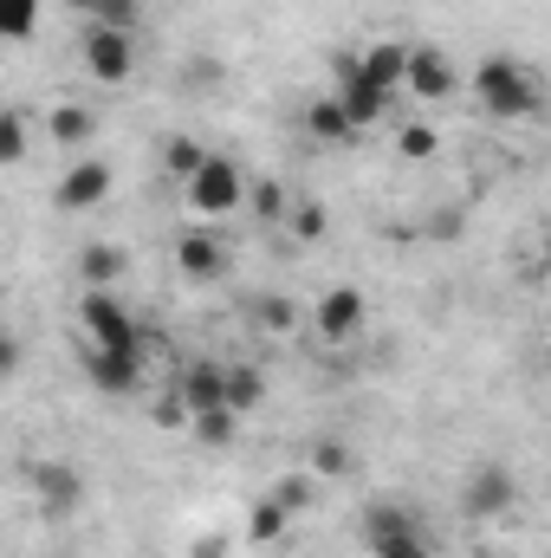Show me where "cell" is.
<instances>
[{"instance_id": "cell-1", "label": "cell", "mask_w": 551, "mask_h": 558, "mask_svg": "<svg viewBox=\"0 0 551 558\" xmlns=\"http://www.w3.org/2000/svg\"><path fill=\"white\" fill-rule=\"evenodd\" d=\"M467 85H474V98H480L487 118H532V111H539V78H532L519 59H506V52L480 59V65L467 72Z\"/></svg>"}, {"instance_id": "cell-2", "label": "cell", "mask_w": 551, "mask_h": 558, "mask_svg": "<svg viewBox=\"0 0 551 558\" xmlns=\"http://www.w3.org/2000/svg\"><path fill=\"white\" fill-rule=\"evenodd\" d=\"M247 189H254V182L241 175V162H234V156H208V162L182 182V202H188V215H195V221H208V228H215V221H228V215H241V208H247Z\"/></svg>"}, {"instance_id": "cell-3", "label": "cell", "mask_w": 551, "mask_h": 558, "mask_svg": "<svg viewBox=\"0 0 551 558\" xmlns=\"http://www.w3.org/2000/svg\"><path fill=\"white\" fill-rule=\"evenodd\" d=\"M357 539L370 558H434L421 539V520H415L403 500H370L357 513Z\"/></svg>"}, {"instance_id": "cell-4", "label": "cell", "mask_w": 551, "mask_h": 558, "mask_svg": "<svg viewBox=\"0 0 551 558\" xmlns=\"http://www.w3.org/2000/svg\"><path fill=\"white\" fill-rule=\"evenodd\" d=\"M78 331H85L91 351H149V338L137 331V318L118 305V292H98V286L78 292Z\"/></svg>"}, {"instance_id": "cell-5", "label": "cell", "mask_w": 551, "mask_h": 558, "mask_svg": "<svg viewBox=\"0 0 551 558\" xmlns=\"http://www.w3.org/2000/svg\"><path fill=\"white\" fill-rule=\"evenodd\" d=\"M519 507V474L506 461H480L467 481H461V513L467 520H500Z\"/></svg>"}, {"instance_id": "cell-6", "label": "cell", "mask_w": 551, "mask_h": 558, "mask_svg": "<svg viewBox=\"0 0 551 558\" xmlns=\"http://www.w3.org/2000/svg\"><path fill=\"white\" fill-rule=\"evenodd\" d=\"M111 189H118V169H111L105 156H78V162L52 182V202H59L65 215H91V208L111 202Z\"/></svg>"}, {"instance_id": "cell-7", "label": "cell", "mask_w": 551, "mask_h": 558, "mask_svg": "<svg viewBox=\"0 0 551 558\" xmlns=\"http://www.w3.org/2000/svg\"><path fill=\"white\" fill-rule=\"evenodd\" d=\"M78 59H85V72H91L98 85H131V72H137V46H131V33H118V26H85Z\"/></svg>"}, {"instance_id": "cell-8", "label": "cell", "mask_w": 551, "mask_h": 558, "mask_svg": "<svg viewBox=\"0 0 551 558\" xmlns=\"http://www.w3.org/2000/svg\"><path fill=\"white\" fill-rule=\"evenodd\" d=\"M364 318H370V299H364L357 286H331V292H318V305H311V331H318L325 344H351V338L364 331Z\"/></svg>"}, {"instance_id": "cell-9", "label": "cell", "mask_w": 551, "mask_h": 558, "mask_svg": "<svg viewBox=\"0 0 551 558\" xmlns=\"http://www.w3.org/2000/svg\"><path fill=\"white\" fill-rule=\"evenodd\" d=\"M338 98H344V111H351V124H357V131L390 124V111H396V98L357 72V52H351V59H338Z\"/></svg>"}, {"instance_id": "cell-10", "label": "cell", "mask_w": 551, "mask_h": 558, "mask_svg": "<svg viewBox=\"0 0 551 558\" xmlns=\"http://www.w3.org/2000/svg\"><path fill=\"white\" fill-rule=\"evenodd\" d=\"M403 92L421 98V105H441V98L461 92V65H454L441 46H409V78H403Z\"/></svg>"}, {"instance_id": "cell-11", "label": "cell", "mask_w": 551, "mask_h": 558, "mask_svg": "<svg viewBox=\"0 0 551 558\" xmlns=\"http://www.w3.org/2000/svg\"><path fill=\"white\" fill-rule=\"evenodd\" d=\"M33 500H39L52 520H65V513L85 500V474H78L72 461H39V468H33Z\"/></svg>"}, {"instance_id": "cell-12", "label": "cell", "mask_w": 551, "mask_h": 558, "mask_svg": "<svg viewBox=\"0 0 551 558\" xmlns=\"http://www.w3.org/2000/svg\"><path fill=\"white\" fill-rule=\"evenodd\" d=\"M175 267H182V279H221L228 274V247L215 241V228H188L182 241H175Z\"/></svg>"}, {"instance_id": "cell-13", "label": "cell", "mask_w": 551, "mask_h": 558, "mask_svg": "<svg viewBox=\"0 0 551 558\" xmlns=\"http://www.w3.org/2000/svg\"><path fill=\"white\" fill-rule=\"evenodd\" d=\"M357 72L396 98V92H403V78H409V46H403V39H370V46L357 52Z\"/></svg>"}, {"instance_id": "cell-14", "label": "cell", "mask_w": 551, "mask_h": 558, "mask_svg": "<svg viewBox=\"0 0 551 558\" xmlns=\"http://www.w3.org/2000/svg\"><path fill=\"white\" fill-rule=\"evenodd\" d=\"M175 390H182V403L201 416V410H221L228 403V364H182L175 371ZM234 410V403H228Z\"/></svg>"}, {"instance_id": "cell-15", "label": "cell", "mask_w": 551, "mask_h": 558, "mask_svg": "<svg viewBox=\"0 0 551 558\" xmlns=\"http://www.w3.org/2000/svg\"><path fill=\"white\" fill-rule=\"evenodd\" d=\"M143 357L149 351H91V384L105 397H131L143 384Z\"/></svg>"}, {"instance_id": "cell-16", "label": "cell", "mask_w": 551, "mask_h": 558, "mask_svg": "<svg viewBox=\"0 0 551 558\" xmlns=\"http://www.w3.org/2000/svg\"><path fill=\"white\" fill-rule=\"evenodd\" d=\"M124 274H131V254H124L118 241H85V247H78V279H85V286L111 292Z\"/></svg>"}, {"instance_id": "cell-17", "label": "cell", "mask_w": 551, "mask_h": 558, "mask_svg": "<svg viewBox=\"0 0 551 558\" xmlns=\"http://www.w3.org/2000/svg\"><path fill=\"white\" fill-rule=\"evenodd\" d=\"M46 137L59 143V149H85V143L98 137V111H91V105H52Z\"/></svg>"}, {"instance_id": "cell-18", "label": "cell", "mask_w": 551, "mask_h": 558, "mask_svg": "<svg viewBox=\"0 0 551 558\" xmlns=\"http://www.w3.org/2000/svg\"><path fill=\"white\" fill-rule=\"evenodd\" d=\"M59 7H72L85 26H118V33L143 26V0H59Z\"/></svg>"}, {"instance_id": "cell-19", "label": "cell", "mask_w": 551, "mask_h": 558, "mask_svg": "<svg viewBox=\"0 0 551 558\" xmlns=\"http://www.w3.org/2000/svg\"><path fill=\"white\" fill-rule=\"evenodd\" d=\"M305 131H311L318 143H351V137H357V124H351V111H344V98H338V92L305 105Z\"/></svg>"}, {"instance_id": "cell-20", "label": "cell", "mask_w": 551, "mask_h": 558, "mask_svg": "<svg viewBox=\"0 0 551 558\" xmlns=\"http://www.w3.org/2000/svg\"><path fill=\"white\" fill-rule=\"evenodd\" d=\"M285 526H292V513L279 507L273 494H260V500L247 507V539H254V546H279V539H285Z\"/></svg>"}, {"instance_id": "cell-21", "label": "cell", "mask_w": 551, "mask_h": 558, "mask_svg": "<svg viewBox=\"0 0 551 558\" xmlns=\"http://www.w3.org/2000/svg\"><path fill=\"white\" fill-rule=\"evenodd\" d=\"M318 487H325V481H318L311 468H298V474H279V481H273V487H267V494H273L279 507H285V513L298 520L305 507H318Z\"/></svg>"}, {"instance_id": "cell-22", "label": "cell", "mask_w": 551, "mask_h": 558, "mask_svg": "<svg viewBox=\"0 0 551 558\" xmlns=\"http://www.w3.org/2000/svg\"><path fill=\"white\" fill-rule=\"evenodd\" d=\"M247 215H254V221H267V228H285V215H292V195L279 189L273 175H260V182L247 189Z\"/></svg>"}, {"instance_id": "cell-23", "label": "cell", "mask_w": 551, "mask_h": 558, "mask_svg": "<svg viewBox=\"0 0 551 558\" xmlns=\"http://www.w3.org/2000/svg\"><path fill=\"white\" fill-rule=\"evenodd\" d=\"M188 435L201 441V448H234V435H241V410H201V416L188 422Z\"/></svg>"}, {"instance_id": "cell-24", "label": "cell", "mask_w": 551, "mask_h": 558, "mask_svg": "<svg viewBox=\"0 0 551 558\" xmlns=\"http://www.w3.org/2000/svg\"><path fill=\"white\" fill-rule=\"evenodd\" d=\"M228 403H234L241 416H254V410L267 403V377H260L254 364H228Z\"/></svg>"}, {"instance_id": "cell-25", "label": "cell", "mask_w": 551, "mask_h": 558, "mask_svg": "<svg viewBox=\"0 0 551 558\" xmlns=\"http://www.w3.org/2000/svg\"><path fill=\"white\" fill-rule=\"evenodd\" d=\"M208 156H215V149H201L195 137H169V143H162V175H175V182H188V175H195V169H201Z\"/></svg>"}, {"instance_id": "cell-26", "label": "cell", "mask_w": 551, "mask_h": 558, "mask_svg": "<svg viewBox=\"0 0 551 558\" xmlns=\"http://www.w3.org/2000/svg\"><path fill=\"white\" fill-rule=\"evenodd\" d=\"M434 149H441V131H434V124H421V118H415V124H396V156H403V162H428Z\"/></svg>"}, {"instance_id": "cell-27", "label": "cell", "mask_w": 551, "mask_h": 558, "mask_svg": "<svg viewBox=\"0 0 551 558\" xmlns=\"http://www.w3.org/2000/svg\"><path fill=\"white\" fill-rule=\"evenodd\" d=\"M325 228H331L325 202H292V215H285V234L292 241H325Z\"/></svg>"}, {"instance_id": "cell-28", "label": "cell", "mask_w": 551, "mask_h": 558, "mask_svg": "<svg viewBox=\"0 0 551 558\" xmlns=\"http://www.w3.org/2000/svg\"><path fill=\"white\" fill-rule=\"evenodd\" d=\"M311 474H318V481H338V474H351V448H344L338 435H318V441H311Z\"/></svg>"}, {"instance_id": "cell-29", "label": "cell", "mask_w": 551, "mask_h": 558, "mask_svg": "<svg viewBox=\"0 0 551 558\" xmlns=\"http://www.w3.org/2000/svg\"><path fill=\"white\" fill-rule=\"evenodd\" d=\"M26 111H0V162H7V169H20V162H26Z\"/></svg>"}, {"instance_id": "cell-30", "label": "cell", "mask_w": 551, "mask_h": 558, "mask_svg": "<svg viewBox=\"0 0 551 558\" xmlns=\"http://www.w3.org/2000/svg\"><path fill=\"white\" fill-rule=\"evenodd\" d=\"M39 26V0H0V33L7 39H33Z\"/></svg>"}, {"instance_id": "cell-31", "label": "cell", "mask_w": 551, "mask_h": 558, "mask_svg": "<svg viewBox=\"0 0 551 558\" xmlns=\"http://www.w3.org/2000/svg\"><path fill=\"white\" fill-rule=\"evenodd\" d=\"M149 416H156V428H188V422H195V410H188V403H182V390L169 384V390L149 403Z\"/></svg>"}, {"instance_id": "cell-32", "label": "cell", "mask_w": 551, "mask_h": 558, "mask_svg": "<svg viewBox=\"0 0 551 558\" xmlns=\"http://www.w3.org/2000/svg\"><path fill=\"white\" fill-rule=\"evenodd\" d=\"M254 318H260L267 331H292V325H298V305H292V299H279V292H267V299L254 305Z\"/></svg>"}, {"instance_id": "cell-33", "label": "cell", "mask_w": 551, "mask_h": 558, "mask_svg": "<svg viewBox=\"0 0 551 558\" xmlns=\"http://www.w3.org/2000/svg\"><path fill=\"white\" fill-rule=\"evenodd\" d=\"M188 558H228V533H201V539L188 546Z\"/></svg>"}, {"instance_id": "cell-34", "label": "cell", "mask_w": 551, "mask_h": 558, "mask_svg": "<svg viewBox=\"0 0 551 558\" xmlns=\"http://www.w3.org/2000/svg\"><path fill=\"white\" fill-rule=\"evenodd\" d=\"M0 371H7V377L20 371V338H7V344H0Z\"/></svg>"}, {"instance_id": "cell-35", "label": "cell", "mask_w": 551, "mask_h": 558, "mask_svg": "<svg viewBox=\"0 0 551 558\" xmlns=\"http://www.w3.org/2000/svg\"><path fill=\"white\" fill-rule=\"evenodd\" d=\"M539 254H546V267H551V228H546V247H539Z\"/></svg>"}]
</instances>
